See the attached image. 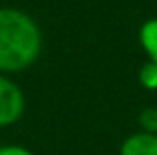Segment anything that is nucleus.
<instances>
[{"instance_id": "nucleus-1", "label": "nucleus", "mask_w": 157, "mask_h": 155, "mask_svg": "<svg viewBox=\"0 0 157 155\" xmlns=\"http://www.w3.org/2000/svg\"><path fill=\"white\" fill-rule=\"evenodd\" d=\"M42 52V32L32 16L0 8V74L24 72Z\"/></svg>"}, {"instance_id": "nucleus-2", "label": "nucleus", "mask_w": 157, "mask_h": 155, "mask_svg": "<svg viewBox=\"0 0 157 155\" xmlns=\"http://www.w3.org/2000/svg\"><path fill=\"white\" fill-rule=\"evenodd\" d=\"M24 93L10 78L0 74V127L14 125L24 115Z\"/></svg>"}, {"instance_id": "nucleus-3", "label": "nucleus", "mask_w": 157, "mask_h": 155, "mask_svg": "<svg viewBox=\"0 0 157 155\" xmlns=\"http://www.w3.org/2000/svg\"><path fill=\"white\" fill-rule=\"evenodd\" d=\"M119 155H157V135L145 131L131 133L123 139Z\"/></svg>"}, {"instance_id": "nucleus-4", "label": "nucleus", "mask_w": 157, "mask_h": 155, "mask_svg": "<svg viewBox=\"0 0 157 155\" xmlns=\"http://www.w3.org/2000/svg\"><path fill=\"white\" fill-rule=\"evenodd\" d=\"M139 42L151 62H157V18H149L139 28Z\"/></svg>"}, {"instance_id": "nucleus-5", "label": "nucleus", "mask_w": 157, "mask_h": 155, "mask_svg": "<svg viewBox=\"0 0 157 155\" xmlns=\"http://www.w3.org/2000/svg\"><path fill=\"white\" fill-rule=\"evenodd\" d=\"M139 84L145 89H157V62L147 60L139 70Z\"/></svg>"}, {"instance_id": "nucleus-6", "label": "nucleus", "mask_w": 157, "mask_h": 155, "mask_svg": "<svg viewBox=\"0 0 157 155\" xmlns=\"http://www.w3.org/2000/svg\"><path fill=\"white\" fill-rule=\"evenodd\" d=\"M139 127L145 133H153L157 135V108H145L137 117Z\"/></svg>"}, {"instance_id": "nucleus-7", "label": "nucleus", "mask_w": 157, "mask_h": 155, "mask_svg": "<svg viewBox=\"0 0 157 155\" xmlns=\"http://www.w3.org/2000/svg\"><path fill=\"white\" fill-rule=\"evenodd\" d=\"M0 155H36V153L30 151L28 147H22V145H4V147H0Z\"/></svg>"}]
</instances>
